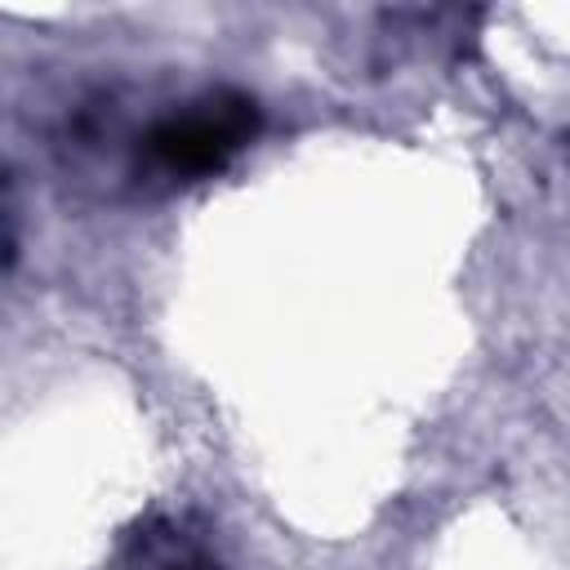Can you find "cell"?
Segmentation results:
<instances>
[{"instance_id": "6da1fadb", "label": "cell", "mask_w": 570, "mask_h": 570, "mask_svg": "<svg viewBox=\"0 0 570 570\" xmlns=\"http://www.w3.org/2000/svg\"><path fill=\"white\" fill-rule=\"evenodd\" d=\"M254 125H258V111L249 98H218V102H205L200 111L156 125L147 138V151L169 174H205V169H218L240 142H249Z\"/></svg>"}, {"instance_id": "7a4b0ae2", "label": "cell", "mask_w": 570, "mask_h": 570, "mask_svg": "<svg viewBox=\"0 0 570 570\" xmlns=\"http://www.w3.org/2000/svg\"><path fill=\"white\" fill-rule=\"evenodd\" d=\"M156 570H218V561L200 543H191L183 534H169L156 552Z\"/></svg>"}]
</instances>
